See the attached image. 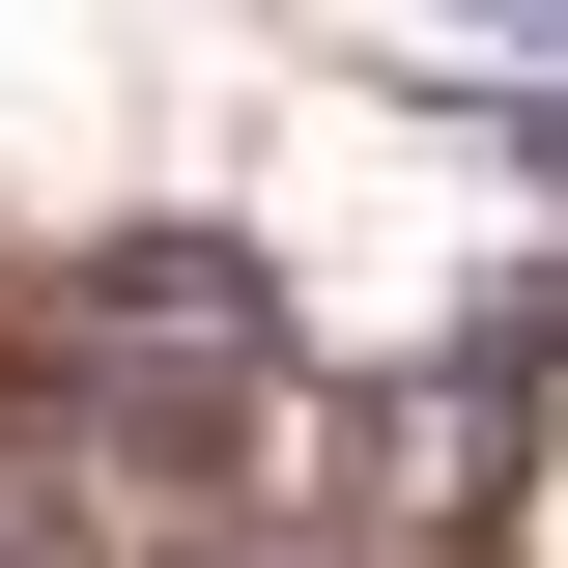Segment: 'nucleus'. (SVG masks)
Listing matches in <instances>:
<instances>
[{
  "mask_svg": "<svg viewBox=\"0 0 568 568\" xmlns=\"http://www.w3.org/2000/svg\"><path fill=\"white\" fill-rule=\"evenodd\" d=\"M484 29H511V58H568V0H484Z\"/></svg>",
  "mask_w": 568,
  "mask_h": 568,
  "instance_id": "f257e3e1",
  "label": "nucleus"
}]
</instances>
